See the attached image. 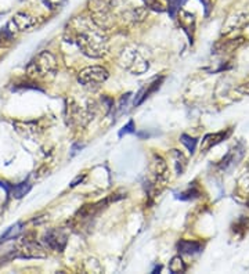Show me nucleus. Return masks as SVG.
<instances>
[{
    "instance_id": "a878e982",
    "label": "nucleus",
    "mask_w": 249,
    "mask_h": 274,
    "mask_svg": "<svg viewBox=\"0 0 249 274\" xmlns=\"http://www.w3.org/2000/svg\"><path fill=\"white\" fill-rule=\"evenodd\" d=\"M235 92H238L239 95L242 96H249V82H245V83H241L239 86H237Z\"/></svg>"
},
{
    "instance_id": "2eb2a0df",
    "label": "nucleus",
    "mask_w": 249,
    "mask_h": 274,
    "mask_svg": "<svg viewBox=\"0 0 249 274\" xmlns=\"http://www.w3.org/2000/svg\"><path fill=\"white\" fill-rule=\"evenodd\" d=\"M242 43H244V39H242V37L231 39V40H223V42L216 43V46H215V53H231V52H235Z\"/></svg>"
},
{
    "instance_id": "423d86ee",
    "label": "nucleus",
    "mask_w": 249,
    "mask_h": 274,
    "mask_svg": "<svg viewBox=\"0 0 249 274\" xmlns=\"http://www.w3.org/2000/svg\"><path fill=\"white\" fill-rule=\"evenodd\" d=\"M35 25H36L35 17H32L28 13H17L16 16L11 18V21L3 28L0 36L6 37V39H13L18 32L29 31Z\"/></svg>"
},
{
    "instance_id": "9d476101",
    "label": "nucleus",
    "mask_w": 249,
    "mask_h": 274,
    "mask_svg": "<svg viewBox=\"0 0 249 274\" xmlns=\"http://www.w3.org/2000/svg\"><path fill=\"white\" fill-rule=\"evenodd\" d=\"M231 133H233V129H227V130H222V132L216 133H209V134H207V136L202 139L201 151L202 153H208L211 148L216 147L223 140L228 139Z\"/></svg>"
},
{
    "instance_id": "f03ea898",
    "label": "nucleus",
    "mask_w": 249,
    "mask_h": 274,
    "mask_svg": "<svg viewBox=\"0 0 249 274\" xmlns=\"http://www.w3.org/2000/svg\"><path fill=\"white\" fill-rule=\"evenodd\" d=\"M169 180V166L161 155L154 154L148 166V179L145 183V191L148 197H157L164 190Z\"/></svg>"
},
{
    "instance_id": "20e7f679",
    "label": "nucleus",
    "mask_w": 249,
    "mask_h": 274,
    "mask_svg": "<svg viewBox=\"0 0 249 274\" xmlns=\"http://www.w3.org/2000/svg\"><path fill=\"white\" fill-rule=\"evenodd\" d=\"M118 63L132 75H143L150 68V63L136 48H125L119 54Z\"/></svg>"
},
{
    "instance_id": "a211bd4d",
    "label": "nucleus",
    "mask_w": 249,
    "mask_h": 274,
    "mask_svg": "<svg viewBox=\"0 0 249 274\" xmlns=\"http://www.w3.org/2000/svg\"><path fill=\"white\" fill-rule=\"evenodd\" d=\"M22 230H24V223L21 221H18L16 224H13L10 229H7V232L2 236V243H5V241H9V240H16L21 236Z\"/></svg>"
},
{
    "instance_id": "aec40b11",
    "label": "nucleus",
    "mask_w": 249,
    "mask_h": 274,
    "mask_svg": "<svg viewBox=\"0 0 249 274\" xmlns=\"http://www.w3.org/2000/svg\"><path fill=\"white\" fill-rule=\"evenodd\" d=\"M169 270L172 273H184L187 270V264L184 263L181 256H175L169 262Z\"/></svg>"
},
{
    "instance_id": "393cba45",
    "label": "nucleus",
    "mask_w": 249,
    "mask_h": 274,
    "mask_svg": "<svg viewBox=\"0 0 249 274\" xmlns=\"http://www.w3.org/2000/svg\"><path fill=\"white\" fill-rule=\"evenodd\" d=\"M136 132V126H134V122L130 119V121L127 122L126 125L119 130V137H123L125 134H129V133H134Z\"/></svg>"
},
{
    "instance_id": "4468645a",
    "label": "nucleus",
    "mask_w": 249,
    "mask_h": 274,
    "mask_svg": "<svg viewBox=\"0 0 249 274\" xmlns=\"http://www.w3.org/2000/svg\"><path fill=\"white\" fill-rule=\"evenodd\" d=\"M179 22H180V27L184 29V32L187 33V36L192 39V32H194V28H195V16L191 14V13H187V11H179Z\"/></svg>"
},
{
    "instance_id": "412c9836",
    "label": "nucleus",
    "mask_w": 249,
    "mask_h": 274,
    "mask_svg": "<svg viewBox=\"0 0 249 274\" xmlns=\"http://www.w3.org/2000/svg\"><path fill=\"white\" fill-rule=\"evenodd\" d=\"M237 191L244 197L249 195V172H244V174L238 179Z\"/></svg>"
},
{
    "instance_id": "1a4fd4ad",
    "label": "nucleus",
    "mask_w": 249,
    "mask_h": 274,
    "mask_svg": "<svg viewBox=\"0 0 249 274\" xmlns=\"http://www.w3.org/2000/svg\"><path fill=\"white\" fill-rule=\"evenodd\" d=\"M244 153H245V147L242 143L239 142L237 143L235 146H234L230 151L227 153V155H224L223 157V159L219 162V169H222V170H230L231 168H234L235 165L238 164L239 161L242 159V157H244Z\"/></svg>"
},
{
    "instance_id": "6e6552de",
    "label": "nucleus",
    "mask_w": 249,
    "mask_h": 274,
    "mask_svg": "<svg viewBox=\"0 0 249 274\" xmlns=\"http://www.w3.org/2000/svg\"><path fill=\"white\" fill-rule=\"evenodd\" d=\"M42 243L44 244V247L52 251L63 252L68 243V236L63 229H50L48 232L44 233Z\"/></svg>"
},
{
    "instance_id": "bb28decb",
    "label": "nucleus",
    "mask_w": 249,
    "mask_h": 274,
    "mask_svg": "<svg viewBox=\"0 0 249 274\" xmlns=\"http://www.w3.org/2000/svg\"><path fill=\"white\" fill-rule=\"evenodd\" d=\"M202 3H204V6H205V14H209V11H211V6H212V3H211V0H201Z\"/></svg>"
},
{
    "instance_id": "7ed1b4c3",
    "label": "nucleus",
    "mask_w": 249,
    "mask_h": 274,
    "mask_svg": "<svg viewBox=\"0 0 249 274\" xmlns=\"http://www.w3.org/2000/svg\"><path fill=\"white\" fill-rule=\"evenodd\" d=\"M59 69L57 60L47 50H43L32 58L27 65V75L31 79H46L54 76Z\"/></svg>"
},
{
    "instance_id": "9b49d317",
    "label": "nucleus",
    "mask_w": 249,
    "mask_h": 274,
    "mask_svg": "<svg viewBox=\"0 0 249 274\" xmlns=\"http://www.w3.org/2000/svg\"><path fill=\"white\" fill-rule=\"evenodd\" d=\"M164 80H165L164 76L155 78L151 83L147 84V87H144V89L140 90L137 95H136V99H134V107H138L140 104H143L144 101L147 100L150 96L153 95V93H155V92L161 87V84L164 83Z\"/></svg>"
},
{
    "instance_id": "f3484780",
    "label": "nucleus",
    "mask_w": 249,
    "mask_h": 274,
    "mask_svg": "<svg viewBox=\"0 0 249 274\" xmlns=\"http://www.w3.org/2000/svg\"><path fill=\"white\" fill-rule=\"evenodd\" d=\"M170 155H172V159H173V162H175L176 174L180 176V174L184 173V170H186L187 168V158L179 150H172Z\"/></svg>"
},
{
    "instance_id": "b1692460",
    "label": "nucleus",
    "mask_w": 249,
    "mask_h": 274,
    "mask_svg": "<svg viewBox=\"0 0 249 274\" xmlns=\"http://www.w3.org/2000/svg\"><path fill=\"white\" fill-rule=\"evenodd\" d=\"M144 5H145L147 9H150V10H153V11H158V13L165 11L164 5H162L159 0H144Z\"/></svg>"
},
{
    "instance_id": "ddd939ff",
    "label": "nucleus",
    "mask_w": 249,
    "mask_h": 274,
    "mask_svg": "<svg viewBox=\"0 0 249 274\" xmlns=\"http://www.w3.org/2000/svg\"><path fill=\"white\" fill-rule=\"evenodd\" d=\"M245 25H249V14H235V16L230 17L226 25L223 27V33H231L235 29L244 28Z\"/></svg>"
},
{
    "instance_id": "5701e85b",
    "label": "nucleus",
    "mask_w": 249,
    "mask_h": 274,
    "mask_svg": "<svg viewBox=\"0 0 249 274\" xmlns=\"http://www.w3.org/2000/svg\"><path fill=\"white\" fill-rule=\"evenodd\" d=\"M184 2L186 0H169V7H168V10H169V14L173 18L176 17V13H179L181 9V6L184 5Z\"/></svg>"
},
{
    "instance_id": "4be33fe9",
    "label": "nucleus",
    "mask_w": 249,
    "mask_h": 274,
    "mask_svg": "<svg viewBox=\"0 0 249 274\" xmlns=\"http://www.w3.org/2000/svg\"><path fill=\"white\" fill-rule=\"evenodd\" d=\"M180 142L183 143L184 146H186L187 150L190 151V154L195 153L196 144H198V139H195V137L188 136V134H181Z\"/></svg>"
},
{
    "instance_id": "6ab92c4d",
    "label": "nucleus",
    "mask_w": 249,
    "mask_h": 274,
    "mask_svg": "<svg viewBox=\"0 0 249 274\" xmlns=\"http://www.w3.org/2000/svg\"><path fill=\"white\" fill-rule=\"evenodd\" d=\"M29 191H31V185H29L28 181H22L20 185L11 186L10 195L11 197H14V198H17V200H20V198H22L24 195H27Z\"/></svg>"
},
{
    "instance_id": "f257e3e1",
    "label": "nucleus",
    "mask_w": 249,
    "mask_h": 274,
    "mask_svg": "<svg viewBox=\"0 0 249 274\" xmlns=\"http://www.w3.org/2000/svg\"><path fill=\"white\" fill-rule=\"evenodd\" d=\"M65 40L75 43L90 58L104 57L108 52L106 29L98 27L91 17H75L65 28Z\"/></svg>"
},
{
    "instance_id": "f8f14e48",
    "label": "nucleus",
    "mask_w": 249,
    "mask_h": 274,
    "mask_svg": "<svg viewBox=\"0 0 249 274\" xmlns=\"http://www.w3.org/2000/svg\"><path fill=\"white\" fill-rule=\"evenodd\" d=\"M204 249V245L200 241H191V240H180L177 243V251L180 255H188V256H192V255H198V253L202 252Z\"/></svg>"
},
{
    "instance_id": "0eeeda50",
    "label": "nucleus",
    "mask_w": 249,
    "mask_h": 274,
    "mask_svg": "<svg viewBox=\"0 0 249 274\" xmlns=\"http://www.w3.org/2000/svg\"><path fill=\"white\" fill-rule=\"evenodd\" d=\"M108 76H110L108 69L100 65H91L80 71L78 75V82L83 86H95L104 83L108 79Z\"/></svg>"
},
{
    "instance_id": "dca6fc26",
    "label": "nucleus",
    "mask_w": 249,
    "mask_h": 274,
    "mask_svg": "<svg viewBox=\"0 0 249 274\" xmlns=\"http://www.w3.org/2000/svg\"><path fill=\"white\" fill-rule=\"evenodd\" d=\"M201 195L202 190L201 187H200V185H198L196 181H192V183L188 185V187H187L186 190L181 191L180 194H177L176 197L181 201H192L196 200V198H200Z\"/></svg>"
},
{
    "instance_id": "39448f33",
    "label": "nucleus",
    "mask_w": 249,
    "mask_h": 274,
    "mask_svg": "<svg viewBox=\"0 0 249 274\" xmlns=\"http://www.w3.org/2000/svg\"><path fill=\"white\" fill-rule=\"evenodd\" d=\"M14 252L17 258L40 259L47 256V248L42 241H37L33 234H27L18 241Z\"/></svg>"
}]
</instances>
